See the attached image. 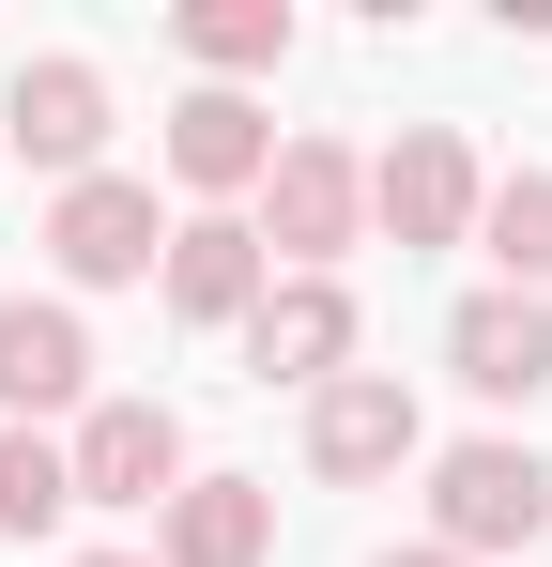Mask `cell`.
Returning a JSON list of instances; mask_svg holds the SVG:
<instances>
[{"label":"cell","instance_id":"obj_1","mask_svg":"<svg viewBox=\"0 0 552 567\" xmlns=\"http://www.w3.org/2000/svg\"><path fill=\"white\" fill-rule=\"evenodd\" d=\"M552 522V461L538 445H446V461H430V553H522V537H538Z\"/></svg>","mask_w":552,"mask_h":567},{"label":"cell","instance_id":"obj_2","mask_svg":"<svg viewBox=\"0 0 552 567\" xmlns=\"http://www.w3.org/2000/svg\"><path fill=\"white\" fill-rule=\"evenodd\" d=\"M354 230H368V169L338 154V138H276V169H262V261L323 277Z\"/></svg>","mask_w":552,"mask_h":567},{"label":"cell","instance_id":"obj_3","mask_svg":"<svg viewBox=\"0 0 552 567\" xmlns=\"http://www.w3.org/2000/svg\"><path fill=\"white\" fill-rule=\"evenodd\" d=\"M47 261H62L78 291L154 277V261H170V215H154V185H139V169H92V185H62V199H47Z\"/></svg>","mask_w":552,"mask_h":567},{"label":"cell","instance_id":"obj_4","mask_svg":"<svg viewBox=\"0 0 552 567\" xmlns=\"http://www.w3.org/2000/svg\"><path fill=\"white\" fill-rule=\"evenodd\" d=\"M92 399V322L62 291H0V430H47Z\"/></svg>","mask_w":552,"mask_h":567},{"label":"cell","instance_id":"obj_5","mask_svg":"<svg viewBox=\"0 0 552 567\" xmlns=\"http://www.w3.org/2000/svg\"><path fill=\"white\" fill-rule=\"evenodd\" d=\"M476 154H460V123H399V154H384V169H368V215H384V230H399V261H415V246H460V230H476Z\"/></svg>","mask_w":552,"mask_h":567},{"label":"cell","instance_id":"obj_6","mask_svg":"<svg viewBox=\"0 0 552 567\" xmlns=\"http://www.w3.org/2000/svg\"><path fill=\"white\" fill-rule=\"evenodd\" d=\"M62 461H78V506H170L184 491V414L170 399H92Z\"/></svg>","mask_w":552,"mask_h":567},{"label":"cell","instance_id":"obj_7","mask_svg":"<svg viewBox=\"0 0 552 567\" xmlns=\"http://www.w3.org/2000/svg\"><path fill=\"white\" fill-rule=\"evenodd\" d=\"M0 154L92 185V154H108V78H92L78 47H62V62H16V93H0Z\"/></svg>","mask_w":552,"mask_h":567},{"label":"cell","instance_id":"obj_8","mask_svg":"<svg viewBox=\"0 0 552 567\" xmlns=\"http://www.w3.org/2000/svg\"><path fill=\"white\" fill-rule=\"evenodd\" d=\"M415 461V383L399 369H338L323 399H307V475H338V491H368V475Z\"/></svg>","mask_w":552,"mask_h":567},{"label":"cell","instance_id":"obj_9","mask_svg":"<svg viewBox=\"0 0 552 567\" xmlns=\"http://www.w3.org/2000/svg\"><path fill=\"white\" fill-rule=\"evenodd\" d=\"M246 369L323 399V383L354 369V291H338V277H276L262 307H246Z\"/></svg>","mask_w":552,"mask_h":567},{"label":"cell","instance_id":"obj_10","mask_svg":"<svg viewBox=\"0 0 552 567\" xmlns=\"http://www.w3.org/2000/svg\"><path fill=\"white\" fill-rule=\"evenodd\" d=\"M276 553V491L262 475H184L154 506V567H262Z\"/></svg>","mask_w":552,"mask_h":567},{"label":"cell","instance_id":"obj_11","mask_svg":"<svg viewBox=\"0 0 552 567\" xmlns=\"http://www.w3.org/2000/svg\"><path fill=\"white\" fill-rule=\"evenodd\" d=\"M446 369L476 383V399H538L552 383V307L538 291H476V307L446 322Z\"/></svg>","mask_w":552,"mask_h":567},{"label":"cell","instance_id":"obj_12","mask_svg":"<svg viewBox=\"0 0 552 567\" xmlns=\"http://www.w3.org/2000/svg\"><path fill=\"white\" fill-rule=\"evenodd\" d=\"M262 291H276V261L246 215H184L170 230V322H246Z\"/></svg>","mask_w":552,"mask_h":567},{"label":"cell","instance_id":"obj_13","mask_svg":"<svg viewBox=\"0 0 552 567\" xmlns=\"http://www.w3.org/2000/svg\"><path fill=\"white\" fill-rule=\"evenodd\" d=\"M262 169H276V123H262L246 93H184V107H170V185H200V199H246Z\"/></svg>","mask_w":552,"mask_h":567},{"label":"cell","instance_id":"obj_14","mask_svg":"<svg viewBox=\"0 0 552 567\" xmlns=\"http://www.w3.org/2000/svg\"><path fill=\"white\" fill-rule=\"evenodd\" d=\"M476 246H491V291H538L552 277V169H507L476 199Z\"/></svg>","mask_w":552,"mask_h":567},{"label":"cell","instance_id":"obj_15","mask_svg":"<svg viewBox=\"0 0 552 567\" xmlns=\"http://www.w3.org/2000/svg\"><path fill=\"white\" fill-rule=\"evenodd\" d=\"M170 31H184V62H215V78H262V62H292V0H184Z\"/></svg>","mask_w":552,"mask_h":567},{"label":"cell","instance_id":"obj_16","mask_svg":"<svg viewBox=\"0 0 552 567\" xmlns=\"http://www.w3.org/2000/svg\"><path fill=\"white\" fill-rule=\"evenodd\" d=\"M62 506H78V461L47 430H0V537H47Z\"/></svg>","mask_w":552,"mask_h":567},{"label":"cell","instance_id":"obj_17","mask_svg":"<svg viewBox=\"0 0 552 567\" xmlns=\"http://www.w3.org/2000/svg\"><path fill=\"white\" fill-rule=\"evenodd\" d=\"M384 567H460V553H430V537H415V553H384Z\"/></svg>","mask_w":552,"mask_h":567},{"label":"cell","instance_id":"obj_18","mask_svg":"<svg viewBox=\"0 0 552 567\" xmlns=\"http://www.w3.org/2000/svg\"><path fill=\"white\" fill-rule=\"evenodd\" d=\"M78 567H154V553H78Z\"/></svg>","mask_w":552,"mask_h":567}]
</instances>
